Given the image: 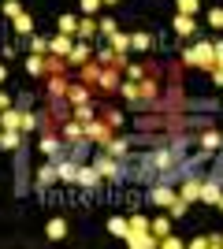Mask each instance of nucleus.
<instances>
[{
	"instance_id": "obj_1",
	"label": "nucleus",
	"mask_w": 223,
	"mask_h": 249,
	"mask_svg": "<svg viewBox=\"0 0 223 249\" xmlns=\"http://www.w3.org/2000/svg\"><path fill=\"white\" fill-rule=\"evenodd\" d=\"M182 60L190 63V67H205V71H208L216 63V41H197L193 49L182 52Z\"/></svg>"
},
{
	"instance_id": "obj_2",
	"label": "nucleus",
	"mask_w": 223,
	"mask_h": 249,
	"mask_svg": "<svg viewBox=\"0 0 223 249\" xmlns=\"http://www.w3.org/2000/svg\"><path fill=\"white\" fill-rule=\"evenodd\" d=\"M220 194H223V178L212 175V178H205V182H201V194H197V201H201V205H216V201H220Z\"/></svg>"
},
{
	"instance_id": "obj_3",
	"label": "nucleus",
	"mask_w": 223,
	"mask_h": 249,
	"mask_svg": "<svg viewBox=\"0 0 223 249\" xmlns=\"http://www.w3.org/2000/svg\"><path fill=\"white\" fill-rule=\"evenodd\" d=\"M74 182H78V186H82V190H93L97 182H101V171H97L93 164H82V167H78V171H74Z\"/></svg>"
},
{
	"instance_id": "obj_4",
	"label": "nucleus",
	"mask_w": 223,
	"mask_h": 249,
	"mask_svg": "<svg viewBox=\"0 0 223 249\" xmlns=\"http://www.w3.org/2000/svg\"><path fill=\"white\" fill-rule=\"evenodd\" d=\"M171 26H175V34H179V37H193V34H197V22H193V15H182V11H175Z\"/></svg>"
},
{
	"instance_id": "obj_5",
	"label": "nucleus",
	"mask_w": 223,
	"mask_h": 249,
	"mask_svg": "<svg viewBox=\"0 0 223 249\" xmlns=\"http://www.w3.org/2000/svg\"><path fill=\"white\" fill-rule=\"evenodd\" d=\"M175 197H179V194H175V190H171V186H164V182L149 190V201H153V205H156V208H168V205H171V201H175Z\"/></svg>"
},
{
	"instance_id": "obj_6",
	"label": "nucleus",
	"mask_w": 223,
	"mask_h": 249,
	"mask_svg": "<svg viewBox=\"0 0 223 249\" xmlns=\"http://www.w3.org/2000/svg\"><path fill=\"white\" fill-rule=\"evenodd\" d=\"M67 60H71L74 67H82L86 60H93V45H89V41H78V45H71V52H67Z\"/></svg>"
},
{
	"instance_id": "obj_7",
	"label": "nucleus",
	"mask_w": 223,
	"mask_h": 249,
	"mask_svg": "<svg viewBox=\"0 0 223 249\" xmlns=\"http://www.w3.org/2000/svg\"><path fill=\"white\" fill-rule=\"evenodd\" d=\"M168 231H171V216H168V212H156V216L149 219V234H153V238H156V242L164 238Z\"/></svg>"
},
{
	"instance_id": "obj_8",
	"label": "nucleus",
	"mask_w": 223,
	"mask_h": 249,
	"mask_svg": "<svg viewBox=\"0 0 223 249\" xmlns=\"http://www.w3.org/2000/svg\"><path fill=\"white\" fill-rule=\"evenodd\" d=\"M45 238H49V242H64L67 238V219L52 216V219H49V227H45Z\"/></svg>"
},
{
	"instance_id": "obj_9",
	"label": "nucleus",
	"mask_w": 223,
	"mask_h": 249,
	"mask_svg": "<svg viewBox=\"0 0 223 249\" xmlns=\"http://www.w3.org/2000/svg\"><path fill=\"white\" fill-rule=\"evenodd\" d=\"M197 194H201V178L190 175V178H186V182L179 186V197L186 201V205H193V201H197Z\"/></svg>"
},
{
	"instance_id": "obj_10",
	"label": "nucleus",
	"mask_w": 223,
	"mask_h": 249,
	"mask_svg": "<svg viewBox=\"0 0 223 249\" xmlns=\"http://www.w3.org/2000/svg\"><path fill=\"white\" fill-rule=\"evenodd\" d=\"M71 37H67V34H56V37H52V41H49V56H64V60H67V52H71Z\"/></svg>"
},
{
	"instance_id": "obj_11",
	"label": "nucleus",
	"mask_w": 223,
	"mask_h": 249,
	"mask_svg": "<svg viewBox=\"0 0 223 249\" xmlns=\"http://www.w3.org/2000/svg\"><path fill=\"white\" fill-rule=\"evenodd\" d=\"M67 101H71V104H86V101H89V89H86V86L82 82H67Z\"/></svg>"
},
{
	"instance_id": "obj_12",
	"label": "nucleus",
	"mask_w": 223,
	"mask_h": 249,
	"mask_svg": "<svg viewBox=\"0 0 223 249\" xmlns=\"http://www.w3.org/2000/svg\"><path fill=\"white\" fill-rule=\"evenodd\" d=\"M127 246H134V249H156V238L149 234V231H141V234H127Z\"/></svg>"
},
{
	"instance_id": "obj_13",
	"label": "nucleus",
	"mask_w": 223,
	"mask_h": 249,
	"mask_svg": "<svg viewBox=\"0 0 223 249\" xmlns=\"http://www.w3.org/2000/svg\"><path fill=\"white\" fill-rule=\"evenodd\" d=\"M19 119H22V108H4L0 112V126L4 130H19Z\"/></svg>"
},
{
	"instance_id": "obj_14",
	"label": "nucleus",
	"mask_w": 223,
	"mask_h": 249,
	"mask_svg": "<svg viewBox=\"0 0 223 249\" xmlns=\"http://www.w3.org/2000/svg\"><path fill=\"white\" fill-rule=\"evenodd\" d=\"M93 34H97V19H93V15H82V19H78V34H74V37L93 41Z\"/></svg>"
},
{
	"instance_id": "obj_15",
	"label": "nucleus",
	"mask_w": 223,
	"mask_h": 249,
	"mask_svg": "<svg viewBox=\"0 0 223 249\" xmlns=\"http://www.w3.org/2000/svg\"><path fill=\"white\" fill-rule=\"evenodd\" d=\"M56 178H60V175H56V164H45V167H37V190H49V186L56 182Z\"/></svg>"
},
{
	"instance_id": "obj_16",
	"label": "nucleus",
	"mask_w": 223,
	"mask_h": 249,
	"mask_svg": "<svg viewBox=\"0 0 223 249\" xmlns=\"http://www.w3.org/2000/svg\"><path fill=\"white\" fill-rule=\"evenodd\" d=\"M201 149H205V153L223 149V134H220V130H205V134H201Z\"/></svg>"
},
{
	"instance_id": "obj_17",
	"label": "nucleus",
	"mask_w": 223,
	"mask_h": 249,
	"mask_svg": "<svg viewBox=\"0 0 223 249\" xmlns=\"http://www.w3.org/2000/svg\"><path fill=\"white\" fill-rule=\"evenodd\" d=\"M19 145H22L19 130H0V149H4V153H15Z\"/></svg>"
},
{
	"instance_id": "obj_18",
	"label": "nucleus",
	"mask_w": 223,
	"mask_h": 249,
	"mask_svg": "<svg viewBox=\"0 0 223 249\" xmlns=\"http://www.w3.org/2000/svg\"><path fill=\"white\" fill-rule=\"evenodd\" d=\"M11 22H15V34H19V37H30V34H34V19L26 15V11H19Z\"/></svg>"
},
{
	"instance_id": "obj_19",
	"label": "nucleus",
	"mask_w": 223,
	"mask_h": 249,
	"mask_svg": "<svg viewBox=\"0 0 223 249\" xmlns=\"http://www.w3.org/2000/svg\"><path fill=\"white\" fill-rule=\"evenodd\" d=\"M93 167L101 171V178H104V175H116V171H119L116 156H97V160H93Z\"/></svg>"
},
{
	"instance_id": "obj_20",
	"label": "nucleus",
	"mask_w": 223,
	"mask_h": 249,
	"mask_svg": "<svg viewBox=\"0 0 223 249\" xmlns=\"http://www.w3.org/2000/svg\"><path fill=\"white\" fill-rule=\"evenodd\" d=\"M26 74H34V78H41V74H45V56L30 52V56H26Z\"/></svg>"
},
{
	"instance_id": "obj_21",
	"label": "nucleus",
	"mask_w": 223,
	"mask_h": 249,
	"mask_svg": "<svg viewBox=\"0 0 223 249\" xmlns=\"http://www.w3.org/2000/svg\"><path fill=\"white\" fill-rule=\"evenodd\" d=\"M56 30L74 37V34H78V19H74V15H60V19H56Z\"/></svg>"
},
{
	"instance_id": "obj_22",
	"label": "nucleus",
	"mask_w": 223,
	"mask_h": 249,
	"mask_svg": "<svg viewBox=\"0 0 223 249\" xmlns=\"http://www.w3.org/2000/svg\"><path fill=\"white\" fill-rule=\"evenodd\" d=\"M130 49L134 52H149L153 49V37H149V34H130Z\"/></svg>"
},
{
	"instance_id": "obj_23",
	"label": "nucleus",
	"mask_w": 223,
	"mask_h": 249,
	"mask_svg": "<svg viewBox=\"0 0 223 249\" xmlns=\"http://www.w3.org/2000/svg\"><path fill=\"white\" fill-rule=\"evenodd\" d=\"M108 231H112V234H116V238H127V219H123V216H112V219H108Z\"/></svg>"
},
{
	"instance_id": "obj_24",
	"label": "nucleus",
	"mask_w": 223,
	"mask_h": 249,
	"mask_svg": "<svg viewBox=\"0 0 223 249\" xmlns=\"http://www.w3.org/2000/svg\"><path fill=\"white\" fill-rule=\"evenodd\" d=\"M19 130H37V112H30V108H22V119H19Z\"/></svg>"
},
{
	"instance_id": "obj_25",
	"label": "nucleus",
	"mask_w": 223,
	"mask_h": 249,
	"mask_svg": "<svg viewBox=\"0 0 223 249\" xmlns=\"http://www.w3.org/2000/svg\"><path fill=\"white\" fill-rule=\"evenodd\" d=\"M112 52H119V56H123V52H130V37H127V34H112Z\"/></svg>"
},
{
	"instance_id": "obj_26",
	"label": "nucleus",
	"mask_w": 223,
	"mask_h": 249,
	"mask_svg": "<svg viewBox=\"0 0 223 249\" xmlns=\"http://www.w3.org/2000/svg\"><path fill=\"white\" fill-rule=\"evenodd\" d=\"M175 11H182V15H197V11H201V0H175Z\"/></svg>"
},
{
	"instance_id": "obj_27",
	"label": "nucleus",
	"mask_w": 223,
	"mask_h": 249,
	"mask_svg": "<svg viewBox=\"0 0 223 249\" xmlns=\"http://www.w3.org/2000/svg\"><path fill=\"white\" fill-rule=\"evenodd\" d=\"M97 30L104 34V37H112V34H116V30H119V22H116V19H112V15H104V19L97 22Z\"/></svg>"
},
{
	"instance_id": "obj_28",
	"label": "nucleus",
	"mask_w": 223,
	"mask_h": 249,
	"mask_svg": "<svg viewBox=\"0 0 223 249\" xmlns=\"http://www.w3.org/2000/svg\"><path fill=\"white\" fill-rule=\"evenodd\" d=\"M74 119H78V123H89V119H93V108H89V101H86V104H74Z\"/></svg>"
},
{
	"instance_id": "obj_29",
	"label": "nucleus",
	"mask_w": 223,
	"mask_h": 249,
	"mask_svg": "<svg viewBox=\"0 0 223 249\" xmlns=\"http://www.w3.org/2000/svg\"><path fill=\"white\" fill-rule=\"evenodd\" d=\"M30 52H37V56H45V52H49V41H45L41 34H30Z\"/></svg>"
},
{
	"instance_id": "obj_30",
	"label": "nucleus",
	"mask_w": 223,
	"mask_h": 249,
	"mask_svg": "<svg viewBox=\"0 0 223 249\" xmlns=\"http://www.w3.org/2000/svg\"><path fill=\"white\" fill-rule=\"evenodd\" d=\"M64 138L78 142V138H82V123H78V119H74V123H64Z\"/></svg>"
},
{
	"instance_id": "obj_31",
	"label": "nucleus",
	"mask_w": 223,
	"mask_h": 249,
	"mask_svg": "<svg viewBox=\"0 0 223 249\" xmlns=\"http://www.w3.org/2000/svg\"><path fill=\"white\" fill-rule=\"evenodd\" d=\"M74 171H78V164H60L56 167V175L64 178V182H74Z\"/></svg>"
},
{
	"instance_id": "obj_32",
	"label": "nucleus",
	"mask_w": 223,
	"mask_h": 249,
	"mask_svg": "<svg viewBox=\"0 0 223 249\" xmlns=\"http://www.w3.org/2000/svg\"><path fill=\"white\" fill-rule=\"evenodd\" d=\"M0 11H4V19H15V15L22 11V4H19V0H4V8H0Z\"/></svg>"
},
{
	"instance_id": "obj_33",
	"label": "nucleus",
	"mask_w": 223,
	"mask_h": 249,
	"mask_svg": "<svg viewBox=\"0 0 223 249\" xmlns=\"http://www.w3.org/2000/svg\"><path fill=\"white\" fill-rule=\"evenodd\" d=\"M208 26L223 30V8H208Z\"/></svg>"
},
{
	"instance_id": "obj_34",
	"label": "nucleus",
	"mask_w": 223,
	"mask_h": 249,
	"mask_svg": "<svg viewBox=\"0 0 223 249\" xmlns=\"http://www.w3.org/2000/svg\"><path fill=\"white\" fill-rule=\"evenodd\" d=\"M78 8H82V15H97V11H101V0H78Z\"/></svg>"
},
{
	"instance_id": "obj_35",
	"label": "nucleus",
	"mask_w": 223,
	"mask_h": 249,
	"mask_svg": "<svg viewBox=\"0 0 223 249\" xmlns=\"http://www.w3.org/2000/svg\"><path fill=\"white\" fill-rule=\"evenodd\" d=\"M153 164H156L160 171H164V167H171V153H168V149H160V153L153 156Z\"/></svg>"
},
{
	"instance_id": "obj_36",
	"label": "nucleus",
	"mask_w": 223,
	"mask_h": 249,
	"mask_svg": "<svg viewBox=\"0 0 223 249\" xmlns=\"http://www.w3.org/2000/svg\"><path fill=\"white\" fill-rule=\"evenodd\" d=\"M41 153L45 156H56V153H60V142H56V138H45V142H41Z\"/></svg>"
},
{
	"instance_id": "obj_37",
	"label": "nucleus",
	"mask_w": 223,
	"mask_h": 249,
	"mask_svg": "<svg viewBox=\"0 0 223 249\" xmlns=\"http://www.w3.org/2000/svg\"><path fill=\"white\" fill-rule=\"evenodd\" d=\"M123 71H127V78H130V82H138L141 74H145V71H141V67H138V63H127V67H123Z\"/></svg>"
},
{
	"instance_id": "obj_38",
	"label": "nucleus",
	"mask_w": 223,
	"mask_h": 249,
	"mask_svg": "<svg viewBox=\"0 0 223 249\" xmlns=\"http://www.w3.org/2000/svg\"><path fill=\"white\" fill-rule=\"evenodd\" d=\"M156 246H164V249H179V246H182V238H171V234H164Z\"/></svg>"
},
{
	"instance_id": "obj_39",
	"label": "nucleus",
	"mask_w": 223,
	"mask_h": 249,
	"mask_svg": "<svg viewBox=\"0 0 223 249\" xmlns=\"http://www.w3.org/2000/svg\"><path fill=\"white\" fill-rule=\"evenodd\" d=\"M208 74H212L216 86H223V67H208Z\"/></svg>"
},
{
	"instance_id": "obj_40",
	"label": "nucleus",
	"mask_w": 223,
	"mask_h": 249,
	"mask_svg": "<svg viewBox=\"0 0 223 249\" xmlns=\"http://www.w3.org/2000/svg\"><path fill=\"white\" fill-rule=\"evenodd\" d=\"M212 67H223V41H216V63Z\"/></svg>"
},
{
	"instance_id": "obj_41",
	"label": "nucleus",
	"mask_w": 223,
	"mask_h": 249,
	"mask_svg": "<svg viewBox=\"0 0 223 249\" xmlns=\"http://www.w3.org/2000/svg\"><path fill=\"white\" fill-rule=\"evenodd\" d=\"M4 108H11V93H4V89H0V112H4Z\"/></svg>"
},
{
	"instance_id": "obj_42",
	"label": "nucleus",
	"mask_w": 223,
	"mask_h": 249,
	"mask_svg": "<svg viewBox=\"0 0 223 249\" xmlns=\"http://www.w3.org/2000/svg\"><path fill=\"white\" fill-rule=\"evenodd\" d=\"M4 78H8V63H0V82H4Z\"/></svg>"
},
{
	"instance_id": "obj_43",
	"label": "nucleus",
	"mask_w": 223,
	"mask_h": 249,
	"mask_svg": "<svg viewBox=\"0 0 223 249\" xmlns=\"http://www.w3.org/2000/svg\"><path fill=\"white\" fill-rule=\"evenodd\" d=\"M216 205H220V212H223V194H220V201H216Z\"/></svg>"
},
{
	"instance_id": "obj_44",
	"label": "nucleus",
	"mask_w": 223,
	"mask_h": 249,
	"mask_svg": "<svg viewBox=\"0 0 223 249\" xmlns=\"http://www.w3.org/2000/svg\"><path fill=\"white\" fill-rule=\"evenodd\" d=\"M101 4H119V0H101Z\"/></svg>"
},
{
	"instance_id": "obj_45",
	"label": "nucleus",
	"mask_w": 223,
	"mask_h": 249,
	"mask_svg": "<svg viewBox=\"0 0 223 249\" xmlns=\"http://www.w3.org/2000/svg\"><path fill=\"white\" fill-rule=\"evenodd\" d=\"M0 130H4V126H0Z\"/></svg>"
}]
</instances>
